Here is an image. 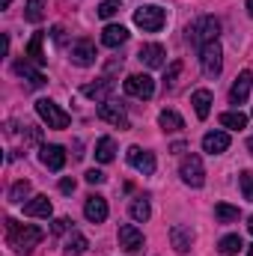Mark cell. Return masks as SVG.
Segmentation results:
<instances>
[{
  "label": "cell",
  "instance_id": "f546056e",
  "mask_svg": "<svg viewBox=\"0 0 253 256\" xmlns=\"http://www.w3.org/2000/svg\"><path fill=\"white\" fill-rule=\"evenodd\" d=\"M24 18H27L30 24H39V21L45 18V0H27V12H24Z\"/></svg>",
  "mask_w": 253,
  "mask_h": 256
},
{
  "label": "cell",
  "instance_id": "b9f144b4",
  "mask_svg": "<svg viewBox=\"0 0 253 256\" xmlns=\"http://www.w3.org/2000/svg\"><path fill=\"white\" fill-rule=\"evenodd\" d=\"M248 230H250V236H253V214H250V220H248Z\"/></svg>",
  "mask_w": 253,
  "mask_h": 256
},
{
  "label": "cell",
  "instance_id": "83f0119b",
  "mask_svg": "<svg viewBox=\"0 0 253 256\" xmlns=\"http://www.w3.org/2000/svg\"><path fill=\"white\" fill-rule=\"evenodd\" d=\"M149 214H152V206H149V200L137 196V200L131 202V218H134L137 224H146V220H149Z\"/></svg>",
  "mask_w": 253,
  "mask_h": 256
},
{
  "label": "cell",
  "instance_id": "d4e9b609",
  "mask_svg": "<svg viewBox=\"0 0 253 256\" xmlns=\"http://www.w3.org/2000/svg\"><path fill=\"white\" fill-rule=\"evenodd\" d=\"M42 39H45V33H33V39H30V45H27V60L33 66H45V54H42Z\"/></svg>",
  "mask_w": 253,
  "mask_h": 256
},
{
  "label": "cell",
  "instance_id": "30bf717a",
  "mask_svg": "<svg viewBox=\"0 0 253 256\" xmlns=\"http://www.w3.org/2000/svg\"><path fill=\"white\" fill-rule=\"evenodd\" d=\"M84 214H86L90 224H102V220H108V200L98 196V194H90L86 202H84Z\"/></svg>",
  "mask_w": 253,
  "mask_h": 256
},
{
  "label": "cell",
  "instance_id": "7402d4cb",
  "mask_svg": "<svg viewBox=\"0 0 253 256\" xmlns=\"http://www.w3.org/2000/svg\"><path fill=\"white\" fill-rule=\"evenodd\" d=\"M190 104H194L196 116H200V120H206V116L212 114V92H208V90H196V92L190 96Z\"/></svg>",
  "mask_w": 253,
  "mask_h": 256
},
{
  "label": "cell",
  "instance_id": "44dd1931",
  "mask_svg": "<svg viewBox=\"0 0 253 256\" xmlns=\"http://www.w3.org/2000/svg\"><path fill=\"white\" fill-rule=\"evenodd\" d=\"M114 90V80L110 78H102L98 84H86L84 86V96L86 98H96V102H108V92Z\"/></svg>",
  "mask_w": 253,
  "mask_h": 256
},
{
  "label": "cell",
  "instance_id": "9c48e42d",
  "mask_svg": "<svg viewBox=\"0 0 253 256\" xmlns=\"http://www.w3.org/2000/svg\"><path fill=\"white\" fill-rule=\"evenodd\" d=\"M128 164H131L134 170H140L143 176H152V173H155V155L146 152V149H140V146H131V149H128Z\"/></svg>",
  "mask_w": 253,
  "mask_h": 256
},
{
  "label": "cell",
  "instance_id": "4dcf8cb0",
  "mask_svg": "<svg viewBox=\"0 0 253 256\" xmlns=\"http://www.w3.org/2000/svg\"><path fill=\"white\" fill-rule=\"evenodd\" d=\"M218 250H220L224 256H236L238 250H242V238H238V236H224L220 244H218Z\"/></svg>",
  "mask_w": 253,
  "mask_h": 256
},
{
  "label": "cell",
  "instance_id": "e0dca14e",
  "mask_svg": "<svg viewBox=\"0 0 253 256\" xmlns=\"http://www.w3.org/2000/svg\"><path fill=\"white\" fill-rule=\"evenodd\" d=\"M170 242H173V248H176L179 254H188L190 244H194V230L185 226V224H173V226H170Z\"/></svg>",
  "mask_w": 253,
  "mask_h": 256
},
{
  "label": "cell",
  "instance_id": "603a6c76",
  "mask_svg": "<svg viewBox=\"0 0 253 256\" xmlns=\"http://www.w3.org/2000/svg\"><path fill=\"white\" fill-rule=\"evenodd\" d=\"M86 248H90V242H86V236H84V232H78V230H72V236L63 242V254H68V256L84 254Z\"/></svg>",
  "mask_w": 253,
  "mask_h": 256
},
{
  "label": "cell",
  "instance_id": "7a4b0ae2",
  "mask_svg": "<svg viewBox=\"0 0 253 256\" xmlns=\"http://www.w3.org/2000/svg\"><path fill=\"white\" fill-rule=\"evenodd\" d=\"M218 33H220V21H218L214 15H202V18H196L194 24H188V42L196 45V48L214 42Z\"/></svg>",
  "mask_w": 253,
  "mask_h": 256
},
{
  "label": "cell",
  "instance_id": "d590c367",
  "mask_svg": "<svg viewBox=\"0 0 253 256\" xmlns=\"http://www.w3.org/2000/svg\"><path fill=\"white\" fill-rule=\"evenodd\" d=\"M179 72H182V63L176 60V63H173L170 68H167V78H164V80H167V86H173V84H176V78H179Z\"/></svg>",
  "mask_w": 253,
  "mask_h": 256
},
{
  "label": "cell",
  "instance_id": "8fae6325",
  "mask_svg": "<svg viewBox=\"0 0 253 256\" xmlns=\"http://www.w3.org/2000/svg\"><path fill=\"white\" fill-rule=\"evenodd\" d=\"M15 74H18V78H24V80H27V86H33V90H42V86L48 84V78H45L36 66L30 63V60H18V63H15Z\"/></svg>",
  "mask_w": 253,
  "mask_h": 256
},
{
  "label": "cell",
  "instance_id": "d6986e66",
  "mask_svg": "<svg viewBox=\"0 0 253 256\" xmlns=\"http://www.w3.org/2000/svg\"><path fill=\"white\" fill-rule=\"evenodd\" d=\"M51 212H54V206H51V200H48L45 194L33 196V200L24 206V214H27V218H51Z\"/></svg>",
  "mask_w": 253,
  "mask_h": 256
},
{
  "label": "cell",
  "instance_id": "8992f818",
  "mask_svg": "<svg viewBox=\"0 0 253 256\" xmlns=\"http://www.w3.org/2000/svg\"><path fill=\"white\" fill-rule=\"evenodd\" d=\"M200 63H202V72H206L208 78H218V74H220V66H224V51H220L218 39L200 48Z\"/></svg>",
  "mask_w": 253,
  "mask_h": 256
},
{
  "label": "cell",
  "instance_id": "8d00e7d4",
  "mask_svg": "<svg viewBox=\"0 0 253 256\" xmlns=\"http://www.w3.org/2000/svg\"><path fill=\"white\" fill-rule=\"evenodd\" d=\"M68 226H72V220H68V218H57V220H54V226H51V232H54V236H63Z\"/></svg>",
  "mask_w": 253,
  "mask_h": 256
},
{
  "label": "cell",
  "instance_id": "ee69618b",
  "mask_svg": "<svg viewBox=\"0 0 253 256\" xmlns=\"http://www.w3.org/2000/svg\"><path fill=\"white\" fill-rule=\"evenodd\" d=\"M248 256H253V248H250V250H248Z\"/></svg>",
  "mask_w": 253,
  "mask_h": 256
},
{
  "label": "cell",
  "instance_id": "d6a6232c",
  "mask_svg": "<svg viewBox=\"0 0 253 256\" xmlns=\"http://www.w3.org/2000/svg\"><path fill=\"white\" fill-rule=\"evenodd\" d=\"M120 9H122V0H102V6H98V18H114Z\"/></svg>",
  "mask_w": 253,
  "mask_h": 256
},
{
  "label": "cell",
  "instance_id": "6da1fadb",
  "mask_svg": "<svg viewBox=\"0 0 253 256\" xmlns=\"http://www.w3.org/2000/svg\"><path fill=\"white\" fill-rule=\"evenodd\" d=\"M6 238H9V248L15 254L27 256V254H33V248H39L45 232L39 226H33V224H18V220L6 218Z\"/></svg>",
  "mask_w": 253,
  "mask_h": 256
},
{
  "label": "cell",
  "instance_id": "7bdbcfd3",
  "mask_svg": "<svg viewBox=\"0 0 253 256\" xmlns=\"http://www.w3.org/2000/svg\"><path fill=\"white\" fill-rule=\"evenodd\" d=\"M248 149H250V152H253V137H250V140H248Z\"/></svg>",
  "mask_w": 253,
  "mask_h": 256
},
{
  "label": "cell",
  "instance_id": "52a82bcc",
  "mask_svg": "<svg viewBox=\"0 0 253 256\" xmlns=\"http://www.w3.org/2000/svg\"><path fill=\"white\" fill-rule=\"evenodd\" d=\"M126 92L131 98H152L155 96V80L149 74H128L126 78Z\"/></svg>",
  "mask_w": 253,
  "mask_h": 256
},
{
  "label": "cell",
  "instance_id": "cb8c5ba5",
  "mask_svg": "<svg viewBox=\"0 0 253 256\" xmlns=\"http://www.w3.org/2000/svg\"><path fill=\"white\" fill-rule=\"evenodd\" d=\"M114 155H116V143H114V137H102V140L96 143V161H98V164H110Z\"/></svg>",
  "mask_w": 253,
  "mask_h": 256
},
{
  "label": "cell",
  "instance_id": "ac0fdd59",
  "mask_svg": "<svg viewBox=\"0 0 253 256\" xmlns=\"http://www.w3.org/2000/svg\"><path fill=\"white\" fill-rule=\"evenodd\" d=\"M226 149H230V134H226V131H208V134L202 137V152L220 155V152H226Z\"/></svg>",
  "mask_w": 253,
  "mask_h": 256
},
{
  "label": "cell",
  "instance_id": "5b68a950",
  "mask_svg": "<svg viewBox=\"0 0 253 256\" xmlns=\"http://www.w3.org/2000/svg\"><path fill=\"white\" fill-rule=\"evenodd\" d=\"M179 176H182V182L190 185V188H202V182H206V170H202L200 155H185V158H182V164H179Z\"/></svg>",
  "mask_w": 253,
  "mask_h": 256
},
{
  "label": "cell",
  "instance_id": "1f68e13d",
  "mask_svg": "<svg viewBox=\"0 0 253 256\" xmlns=\"http://www.w3.org/2000/svg\"><path fill=\"white\" fill-rule=\"evenodd\" d=\"M27 194H30V182H27V179H21V182H15V185L9 188V202H24V200H27Z\"/></svg>",
  "mask_w": 253,
  "mask_h": 256
},
{
  "label": "cell",
  "instance_id": "ab89813d",
  "mask_svg": "<svg viewBox=\"0 0 253 256\" xmlns=\"http://www.w3.org/2000/svg\"><path fill=\"white\" fill-rule=\"evenodd\" d=\"M248 15L253 18V0H248Z\"/></svg>",
  "mask_w": 253,
  "mask_h": 256
},
{
  "label": "cell",
  "instance_id": "4316f807",
  "mask_svg": "<svg viewBox=\"0 0 253 256\" xmlns=\"http://www.w3.org/2000/svg\"><path fill=\"white\" fill-rule=\"evenodd\" d=\"M220 126L232 128V131H242V128L248 126V116L242 110H226V114H220Z\"/></svg>",
  "mask_w": 253,
  "mask_h": 256
},
{
  "label": "cell",
  "instance_id": "ba28073f",
  "mask_svg": "<svg viewBox=\"0 0 253 256\" xmlns=\"http://www.w3.org/2000/svg\"><path fill=\"white\" fill-rule=\"evenodd\" d=\"M98 120H104V122H110V126H116V128H131V122H128V116H126V108L122 104H116V102H102L98 104Z\"/></svg>",
  "mask_w": 253,
  "mask_h": 256
},
{
  "label": "cell",
  "instance_id": "9a60e30c",
  "mask_svg": "<svg viewBox=\"0 0 253 256\" xmlns=\"http://www.w3.org/2000/svg\"><path fill=\"white\" fill-rule=\"evenodd\" d=\"M120 248H126L128 254H140L143 248V232L134 224H122L120 226Z\"/></svg>",
  "mask_w": 253,
  "mask_h": 256
},
{
  "label": "cell",
  "instance_id": "7c38bea8",
  "mask_svg": "<svg viewBox=\"0 0 253 256\" xmlns=\"http://www.w3.org/2000/svg\"><path fill=\"white\" fill-rule=\"evenodd\" d=\"M137 60L143 66H149V68H161V66L167 63V51H164V45L152 42V45H143L137 51Z\"/></svg>",
  "mask_w": 253,
  "mask_h": 256
},
{
  "label": "cell",
  "instance_id": "836d02e7",
  "mask_svg": "<svg viewBox=\"0 0 253 256\" xmlns=\"http://www.w3.org/2000/svg\"><path fill=\"white\" fill-rule=\"evenodd\" d=\"M238 188H242V194H244V200L253 202V173L250 170H244V173L238 176Z\"/></svg>",
  "mask_w": 253,
  "mask_h": 256
},
{
  "label": "cell",
  "instance_id": "f35d334b",
  "mask_svg": "<svg viewBox=\"0 0 253 256\" xmlns=\"http://www.w3.org/2000/svg\"><path fill=\"white\" fill-rule=\"evenodd\" d=\"M60 191L72 194V191H74V179H68V176H66V179H60Z\"/></svg>",
  "mask_w": 253,
  "mask_h": 256
},
{
  "label": "cell",
  "instance_id": "ffe728a7",
  "mask_svg": "<svg viewBox=\"0 0 253 256\" xmlns=\"http://www.w3.org/2000/svg\"><path fill=\"white\" fill-rule=\"evenodd\" d=\"M126 39H128V30L122 24H108L102 30V45H108V48H120Z\"/></svg>",
  "mask_w": 253,
  "mask_h": 256
},
{
  "label": "cell",
  "instance_id": "484cf974",
  "mask_svg": "<svg viewBox=\"0 0 253 256\" xmlns=\"http://www.w3.org/2000/svg\"><path fill=\"white\" fill-rule=\"evenodd\" d=\"M158 126L164 128V131H182L185 128V120L176 110H161L158 114Z\"/></svg>",
  "mask_w": 253,
  "mask_h": 256
},
{
  "label": "cell",
  "instance_id": "4fadbf2b",
  "mask_svg": "<svg viewBox=\"0 0 253 256\" xmlns=\"http://www.w3.org/2000/svg\"><path fill=\"white\" fill-rule=\"evenodd\" d=\"M39 158H42V164H45L48 170H63L66 167V149L57 146V143H45V146L39 149Z\"/></svg>",
  "mask_w": 253,
  "mask_h": 256
},
{
  "label": "cell",
  "instance_id": "277c9868",
  "mask_svg": "<svg viewBox=\"0 0 253 256\" xmlns=\"http://www.w3.org/2000/svg\"><path fill=\"white\" fill-rule=\"evenodd\" d=\"M36 114L48 122V128H57V131L60 128H68V122H72V116L66 114L60 104H54L51 98H39L36 102Z\"/></svg>",
  "mask_w": 253,
  "mask_h": 256
},
{
  "label": "cell",
  "instance_id": "60d3db41",
  "mask_svg": "<svg viewBox=\"0 0 253 256\" xmlns=\"http://www.w3.org/2000/svg\"><path fill=\"white\" fill-rule=\"evenodd\" d=\"M9 3H12V0H0V6H3V9H9Z\"/></svg>",
  "mask_w": 253,
  "mask_h": 256
},
{
  "label": "cell",
  "instance_id": "e575fe53",
  "mask_svg": "<svg viewBox=\"0 0 253 256\" xmlns=\"http://www.w3.org/2000/svg\"><path fill=\"white\" fill-rule=\"evenodd\" d=\"M24 140H27V143H39V140H42V131L36 126H24Z\"/></svg>",
  "mask_w": 253,
  "mask_h": 256
},
{
  "label": "cell",
  "instance_id": "2e32d148",
  "mask_svg": "<svg viewBox=\"0 0 253 256\" xmlns=\"http://www.w3.org/2000/svg\"><path fill=\"white\" fill-rule=\"evenodd\" d=\"M72 63L80 66V68L92 66V63H96V45H92L90 39H80V42H74V45H72Z\"/></svg>",
  "mask_w": 253,
  "mask_h": 256
},
{
  "label": "cell",
  "instance_id": "3957f363",
  "mask_svg": "<svg viewBox=\"0 0 253 256\" xmlns=\"http://www.w3.org/2000/svg\"><path fill=\"white\" fill-rule=\"evenodd\" d=\"M164 21H167V12L161 6H140L134 12V24L140 30H146V33H158L164 27Z\"/></svg>",
  "mask_w": 253,
  "mask_h": 256
},
{
  "label": "cell",
  "instance_id": "74e56055",
  "mask_svg": "<svg viewBox=\"0 0 253 256\" xmlns=\"http://www.w3.org/2000/svg\"><path fill=\"white\" fill-rule=\"evenodd\" d=\"M104 179H108V176H104L102 170H86V182H90V185H104Z\"/></svg>",
  "mask_w": 253,
  "mask_h": 256
},
{
  "label": "cell",
  "instance_id": "5bb4252c",
  "mask_svg": "<svg viewBox=\"0 0 253 256\" xmlns=\"http://www.w3.org/2000/svg\"><path fill=\"white\" fill-rule=\"evenodd\" d=\"M250 84H253V74L244 68L238 78H236V84H232V90H230V104H244L248 102V96H250Z\"/></svg>",
  "mask_w": 253,
  "mask_h": 256
},
{
  "label": "cell",
  "instance_id": "f1b7e54d",
  "mask_svg": "<svg viewBox=\"0 0 253 256\" xmlns=\"http://www.w3.org/2000/svg\"><path fill=\"white\" fill-rule=\"evenodd\" d=\"M214 220L218 224H232V220H238V208L226 206V202H218L214 206Z\"/></svg>",
  "mask_w": 253,
  "mask_h": 256
}]
</instances>
